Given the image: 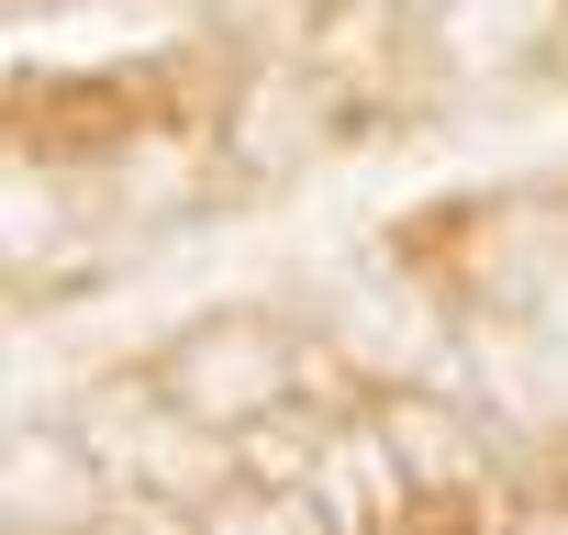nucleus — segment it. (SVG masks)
Returning a JSON list of instances; mask_svg holds the SVG:
<instances>
[{
	"label": "nucleus",
	"mask_w": 568,
	"mask_h": 535,
	"mask_svg": "<svg viewBox=\"0 0 568 535\" xmlns=\"http://www.w3.org/2000/svg\"><path fill=\"white\" fill-rule=\"evenodd\" d=\"M156 391H168L179 413H201V424H256V413L291 402V346H278L267 324H201V335L168 357Z\"/></svg>",
	"instance_id": "1"
},
{
	"label": "nucleus",
	"mask_w": 568,
	"mask_h": 535,
	"mask_svg": "<svg viewBox=\"0 0 568 535\" xmlns=\"http://www.w3.org/2000/svg\"><path fill=\"white\" fill-rule=\"evenodd\" d=\"M324 123H335V101L324 90H302V79H278V101H267V79L234 101V145L245 157H267V168H291L302 145H324Z\"/></svg>",
	"instance_id": "2"
}]
</instances>
